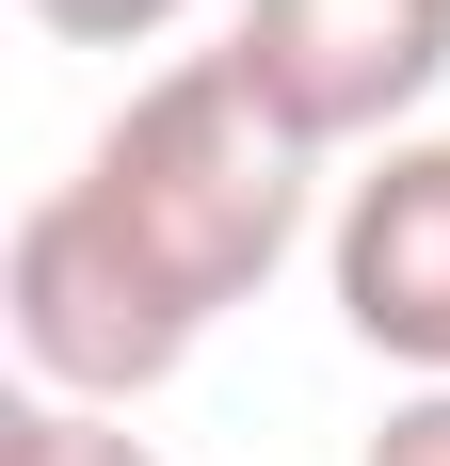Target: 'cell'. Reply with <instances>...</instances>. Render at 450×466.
Listing matches in <instances>:
<instances>
[{"label": "cell", "mask_w": 450, "mask_h": 466, "mask_svg": "<svg viewBox=\"0 0 450 466\" xmlns=\"http://www.w3.org/2000/svg\"><path fill=\"white\" fill-rule=\"evenodd\" d=\"M65 193L113 226V258H129L193 338H210L225 306H258L273 258L306 241V145L241 96V65H225V48L161 65V81L81 145V177H65Z\"/></svg>", "instance_id": "cell-1"}, {"label": "cell", "mask_w": 450, "mask_h": 466, "mask_svg": "<svg viewBox=\"0 0 450 466\" xmlns=\"http://www.w3.org/2000/svg\"><path fill=\"white\" fill-rule=\"evenodd\" d=\"M0 322H16V354H33L48 402H113V419H129L145 386L193 370V322L113 258V226H97L81 193H33L16 209V241H0Z\"/></svg>", "instance_id": "cell-2"}, {"label": "cell", "mask_w": 450, "mask_h": 466, "mask_svg": "<svg viewBox=\"0 0 450 466\" xmlns=\"http://www.w3.org/2000/svg\"><path fill=\"white\" fill-rule=\"evenodd\" d=\"M225 65L273 129L338 161V145H403V113L450 81V0H241Z\"/></svg>", "instance_id": "cell-3"}, {"label": "cell", "mask_w": 450, "mask_h": 466, "mask_svg": "<svg viewBox=\"0 0 450 466\" xmlns=\"http://www.w3.org/2000/svg\"><path fill=\"white\" fill-rule=\"evenodd\" d=\"M322 274H338V322H354L386 370L450 386V145H386V161L338 193Z\"/></svg>", "instance_id": "cell-4"}, {"label": "cell", "mask_w": 450, "mask_h": 466, "mask_svg": "<svg viewBox=\"0 0 450 466\" xmlns=\"http://www.w3.org/2000/svg\"><path fill=\"white\" fill-rule=\"evenodd\" d=\"M0 466H161V451H145L113 402H48V386H33V402L0 419Z\"/></svg>", "instance_id": "cell-5"}, {"label": "cell", "mask_w": 450, "mask_h": 466, "mask_svg": "<svg viewBox=\"0 0 450 466\" xmlns=\"http://www.w3.org/2000/svg\"><path fill=\"white\" fill-rule=\"evenodd\" d=\"M33 33H65V48H145V33H178L193 0H16Z\"/></svg>", "instance_id": "cell-6"}, {"label": "cell", "mask_w": 450, "mask_h": 466, "mask_svg": "<svg viewBox=\"0 0 450 466\" xmlns=\"http://www.w3.org/2000/svg\"><path fill=\"white\" fill-rule=\"evenodd\" d=\"M354 466H450V386H403V402H386V434H370Z\"/></svg>", "instance_id": "cell-7"}]
</instances>
